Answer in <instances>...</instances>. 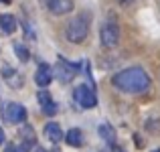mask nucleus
Masks as SVG:
<instances>
[{"instance_id": "obj_1", "label": "nucleus", "mask_w": 160, "mask_h": 152, "mask_svg": "<svg viewBox=\"0 0 160 152\" xmlns=\"http://www.w3.org/2000/svg\"><path fill=\"white\" fill-rule=\"evenodd\" d=\"M112 83L122 94L138 95V94H146V91L150 89L152 79L146 73V69H142V67H128V69L118 71L112 77Z\"/></svg>"}, {"instance_id": "obj_2", "label": "nucleus", "mask_w": 160, "mask_h": 152, "mask_svg": "<svg viewBox=\"0 0 160 152\" xmlns=\"http://www.w3.org/2000/svg\"><path fill=\"white\" fill-rule=\"evenodd\" d=\"M89 27H91V14L85 10L77 12L65 27V39L73 45H81L89 35Z\"/></svg>"}, {"instance_id": "obj_3", "label": "nucleus", "mask_w": 160, "mask_h": 152, "mask_svg": "<svg viewBox=\"0 0 160 152\" xmlns=\"http://www.w3.org/2000/svg\"><path fill=\"white\" fill-rule=\"evenodd\" d=\"M99 41L106 49H113L120 43V24L113 14H109L99 27Z\"/></svg>"}, {"instance_id": "obj_4", "label": "nucleus", "mask_w": 160, "mask_h": 152, "mask_svg": "<svg viewBox=\"0 0 160 152\" xmlns=\"http://www.w3.org/2000/svg\"><path fill=\"white\" fill-rule=\"evenodd\" d=\"M53 73L61 83H71L75 79V75L79 73V65L67 61V59H63V57H59L57 59V67L53 69Z\"/></svg>"}, {"instance_id": "obj_5", "label": "nucleus", "mask_w": 160, "mask_h": 152, "mask_svg": "<svg viewBox=\"0 0 160 152\" xmlns=\"http://www.w3.org/2000/svg\"><path fill=\"white\" fill-rule=\"evenodd\" d=\"M2 118L6 124H24L27 120V109L18 101H8L2 108Z\"/></svg>"}, {"instance_id": "obj_6", "label": "nucleus", "mask_w": 160, "mask_h": 152, "mask_svg": "<svg viewBox=\"0 0 160 152\" xmlns=\"http://www.w3.org/2000/svg\"><path fill=\"white\" fill-rule=\"evenodd\" d=\"M73 99L79 108L83 109H91L98 105V98H95V91L89 85H77L73 89Z\"/></svg>"}, {"instance_id": "obj_7", "label": "nucleus", "mask_w": 160, "mask_h": 152, "mask_svg": "<svg viewBox=\"0 0 160 152\" xmlns=\"http://www.w3.org/2000/svg\"><path fill=\"white\" fill-rule=\"evenodd\" d=\"M43 4H45V8L55 16L69 14V12H73V8H75V0H43Z\"/></svg>"}, {"instance_id": "obj_8", "label": "nucleus", "mask_w": 160, "mask_h": 152, "mask_svg": "<svg viewBox=\"0 0 160 152\" xmlns=\"http://www.w3.org/2000/svg\"><path fill=\"white\" fill-rule=\"evenodd\" d=\"M37 99H39V104H41V109H43V114L45 116H49V118H53L55 114H57V104H55V99H53V95L49 94L47 89H41L39 94H37Z\"/></svg>"}, {"instance_id": "obj_9", "label": "nucleus", "mask_w": 160, "mask_h": 152, "mask_svg": "<svg viewBox=\"0 0 160 152\" xmlns=\"http://www.w3.org/2000/svg\"><path fill=\"white\" fill-rule=\"evenodd\" d=\"M55 73H53V67L47 65V63H41L39 67H37V73H35V81L39 87H47L49 83L53 81Z\"/></svg>"}, {"instance_id": "obj_10", "label": "nucleus", "mask_w": 160, "mask_h": 152, "mask_svg": "<svg viewBox=\"0 0 160 152\" xmlns=\"http://www.w3.org/2000/svg\"><path fill=\"white\" fill-rule=\"evenodd\" d=\"M45 136H47V140H51L53 144H57V142L65 140V134H63L61 126L57 124V122H49V124H45Z\"/></svg>"}, {"instance_id": "obj_11", "label": "nucleus", "mask_w": 160, "mask_h": 152, "mask_svg": "<svg viewBox=\"0 0 160 152\" xmlns=\"http://www.w3.org/2000/svg\"><path fill=\"white\" fill-rule=\"evenodd\" d=\"M16 27H18V23H16L14 14H10V12L0 14V31H2L4 35H12V33L16 31Z\"/></svg>"}, {"instance_id": "obj_12", "label": "nucleus", "mask_w": 160, "mask_h": 152, "mask_svg": "<svg viewBox=\"0 0 160 152\" xmlns=\"http://www.w3.org/2000/svg\"><path fill=\"white\" fill-rule=\"evenodd\" d=\"M2 77L6 79L8 83H10L14 89H18V87L22 85V77L18 75V71L12 69V67H8V65H4V67H2Z\"/></svg>"}, {"instance_id": "obj_13", "label": "nucleus", "mask_w": 160, "mask_h": 152, "mask_svg": "<svg viewBox=\"0 0 160 152\" xmlns=\"http://www.w3.org/2000/svg\"><path fill=\"white\" fill-rule=\"evenodd\" d=\"M65 142L69 146H73V148H79V146H83V132L79 128H71L69 132L65 134Z\"/></svg>"}, {"instance_id": "obj_14", "label": "nucleus", "mask_w": 160, "mask_h": 152, "mask_svg": "<svg viewBox=\"0 0 160 152\" xmlns=\"http://www.w3.org/2000/svg\"><path fill=\"white\" fill-rule=\"evenodd\" d=\"M98 134L108 142V144H116V130H113L109 124H102L98 128Z\"/></svg>"}, {"instance_id": "obj_15", "label": "nucleus", "mask_w": 160, "mask_h": 152, "mask_svg": "<svg viewBox=\"0 0 160 152\" xmlns=\"http://www.w3.org/2000/svg\"><path fill=\"white\" fill-rule=\"evenodd\" d=\"M20 138H22V140L20 142H24V144H28L32 148V146H35V142H37V138H35V130L31 128V126H22V128H20V134H18Z\"/></svg>"}, {"instance_id": "obj_16", "label": "nucleus", "mask_w": 160, "mask_h": 152, "mask_svg": "<svg viewBox=\"0 0 160 152\" xmlns=\"http://www.w3.org/2000/svg\"><path fill=\"white\" fill-rule=\"evenodd\" d=\"M14 53H16V57H18L22 63H27L28 59H31V53H28V49L24 47V45H20V43H14Z\"/></svg>"}, {"instance_id": "obj_17", "label": "nucleus", "mask_w": 160, "mask_h": 152, "mask_svg": "<svg viewBox=\"0 0 160 152\" xmlns=\"http://www.w3.org/2000/svg\"><path fill=\"white\" fill-rule=\"evenodd\" d=\"M31 150V146L24 144V142H14V144H6V148L4 152H28Z\"/></svg>"}, {"instance_id": "obj_18", "label": "nucleus", "mask_w": 160, "mask_h": 152, "mask_svg": "<svg viewBox=\"0 0 160 152\" xmlns=\"http://www.w3.org/2000/svg\"><path fill=\"white\" fill-rule=\"evenodd\" d=\"M22 27H24V35H27V39H28V41H37V33H35V28H32L31 24L27 23V20L22 23Z\"/></svg>"}, {"instance_id": "obj_19", "label": "nucleus", "mask_w": 160, "mask_h": 152, "mask_svg": "<svg viewBox=\"0 0 160 152\" xmlns=\"http://www.w3.org/2000/svg\"><path fill=\"white\" fill-rule=\"evenodd\" d=\"M108 152H124V150H122L120 146H116V144H109V150Z\"/></svg>"}, {"instance_id": "obj_20", "label": "nucleus", "mask_w": 160, "mask_h": 152, "mask_svg": "<svg viewBox=\"0 0 160 152\" xmlns=\"http://www.w3.org/2000/svg\"><path fill=\"white\" fill-rule=\"evenodd\" d=\"M0 144H4V130L0 128Z\"/></svg>"}, {"instance_id": "obj_21", "label": "nucleus", "mask_w": 160, "mask_h": 152, "mask_svg": "<svg viewBox=\"0 0 160 152\" xmlns=\"http://www.w3.org/2000/svg\"><path fill=\"white\" fill-rule=\"evenodd\" d=\"M35 152H49V150H45V148H41V146H37V148H35Z\"/></svg>"}, {"instance_id": "obj_22", "label": "nucleus", "mask_w": 160, "mask_h": 152, "mask_svg": "<svg viewBox=\"0 0 160 152\" xmlns=\"http://www.w3.org/2000/svg\"><path fill=\"white\" fill-rule=\"evenodd\" d=\"M122 4H130V2H134V0H120Z\"/></svg>"}, {"instance_id": "obj_23", "label": "nucleus", "mask_w": 160, "mask_h": 152, "mask_svg": "<svg viewBox=\"0 0 160 152\" xmlns=\"http://www.w3.org/2000/svg\"><path fill=\"white\" fill-rule=\"evenodd\" d=\"M152 152H160V148H154V150H152Z\"/></svg>"}, {"instance_id": "obj_24", "label": "nucleus", "mask_w": 160, "mask_h": 152, "mask_svg": "<svg viewBox=\"0 0 160 152\" xmlns=\"http://www.w3.org/2000/svg\"><path fill=\"white\" fill-rule=\"evenodd\" d=\"M2 2H6V4H10V0H2Z\"/></svg>"}, {"instance_id": "obj_25", "label": "nucleus", "mask_w": 160, "mask_h": 152, "mask_svg": "<svg viewBox=\"0 0 160 152\" xmlns=\"http://www.w3.org/2000/svg\"><path fill=\"white\" fill-rule=\"evenodd\" d=\"M158 8H160V0H158Z\"/></svg>"}]
</instances>
